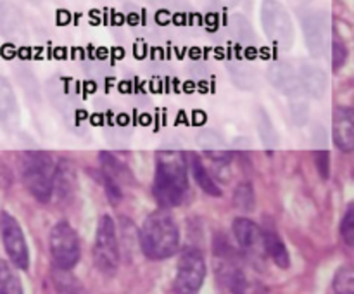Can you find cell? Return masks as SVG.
I'll return each mask as SVG.
<instances>
[{
    "mask_svg": "<svg viewBox=\"0 0 354 294\" xmlns=\"http://www.w3.org/2000/svg\"><path fill=\"white\" fill-rule=\"evenodd\" d=\"M189 192V163L183 152L161 151L156 156L154 194L156 203L162 210L176 208L185 201Z\"/></svg>",
    "mask_w": 354,
    "mask_h": 294,
    "instance_id": "6da1fadb",
    "label": "cell"
},
{
    "mask_svg": "<svg viewBox=\"0 0 354 294\" xmlns=\"http://www.w3.org/2000/svg\"><path fill=\"white\" fill-rule=\"evenodd\" d=\"M138 241L145 258L152 261L171 258L178 251L180 230L169 210L152 211L142 223Z\"/></svg>",
    "mask_w": 354,
    "mask_h": 294,
    "instance_id": "7a4b0ae2",
    "label": "cell"
},
{
    "mask_svg": "<svg viewBox=\"0 0 354 294\" xmlns=\"http://www.w3.org/2000/svg\"><path fill=\"white\" fill-rule=\"evenodd\" d=\"M54 169L55 161L48 152L30 151L21 156V180L38 203H48L54 194Z\"/></svg>",
    "mask_w": 354,
    "mask_h": 294,
    "instance_id": "3957f363",
    "label": "cell"
},
{
    "mask_svg": "<svg viewBox=\"0 0 354 294\" xmlns=\"http://www.w3.org/2000/svg\"><path fill=\"white\" fill-rule=\"evenodd\" d=\"M120 259L116 225L109 214H102L97 225L95 242H93V261L102 275L113 277L120 268Z\"/></svg>",
    "mask_w": 354,
    "mask_h": 294,
    "instance_id": "277c9868",
    "label": "cell"
},
{
    "mask_svg": "<svg viewBox=\"0 0 354 294\" xmlns=\"http://www.w3.org/2000/svg\"><path fill=\"white\" fill-rule=\"evenodd\" d=\"M48 249H50V258L55 270H62V272L75 268L82 256L78 234L64 220L57 221L52 227L50 235H48Z\"/></svg>",
    "mask_w": 354,
    "mask_h": 294,
    "instance_id": "5b68a950",
    "label": "cell"
},
{
    "mask_svg": "<svg viewBox=\"0 0 354 294\" xmlns=\"http://www.w3.org/2000/svg\"><path fill=\"white\" fill-rule=\"evenodd\" d=\"M206 280V259L199 248L189 246L182 251L176 266L173 289L176 294H199Z\"/></svg>",
    "mask_w": 354,
    "mask_h": 294,
    "instance_id": "8992f818",
    "label": "cell"
},
{
    "mask_svg": "<svg viewBox=\"0 0 354 294\" xmlns=\"http://www.w3.org/2000/svg\"><path fill=\"white\" fill-rule=\"evenodd\" d=\"M0 235H2L3 249L9 256V261L16 268L26 272L30 268V249H28L26 237H24L19 221L7 211L0 213Z\"/></svg>",
    "mask_w": 354,
    "mask_h": 294,
    "instance_id": "52a82bcc",
    "label": "cell"
},
{
    "mask_svg": "<svg viewBox=\"0 0 354 294\" xmlns=\"http://www.w3.org/2000/svg\"><path fill=\"white\" fill-rule=\"evenodd\" d=\"M232 232L237 241L239 248L244 255L251 258H261L265 256V246H263V228L249 218H235L232 225Z\"/></svg>",
    "mask_w": 354,
    "mask_h": 294,
    "instance_id": "ba28073f",
    "label": "cell"
},
{
    "mask_svg": "<svg viewBox=\"0 0 354 294\" xmlns=\"http://www.w3.org/2000/svg\"><path fill=\"white\" fill-rule=\"evenodd\" d=\"M332 140L342 152H353L354 149V113L351 107L337 106L332 120Z\"/></svg>",
    "mask_w": 354,
    "mask_h": 294,
    "instance_id": "9c48e42d",
    "label": "cell"
},
{
    "mask_svg": "<svg viewBox=\"0 0 354 294\" xmlns=\"http://www.w3.org/2000/svg\"><path fill=\"white\" fill-rule=\"evenodd\" d=\"M76 168L69 159H61L55 163L54 169V182H52V192L57 194L59 197H69L75 192L76 187Z\"/></svg>",
    "mask_w": 354,
    "mask_h": 294,
    "instance_id": "30bf717a",
    "label": "cell"
},
{
    "mask_svg": "<svg viewBox=\"0 0 354 294\" xmlns=\"http://www.w3.org/2000/svg\"><path fill=\"white\" fill-rule=\"evenodd\" d=\"M263 246H265V255L270 256V259H272L279 268H289V249H287L286 242L282 241V237H280L275 230H263Z\"/></svg>",
    "mask_w": 354,
    "mask_h": 294,
    "instance_id": "8fae6325",
    "label": "cell"
},
{
    "mask_svg": "<svg viewBox=\"0 0 354 294\" xmlns=\"http://www.w3.org/2000/svg\"><path fill=\"white\" fill-rule=\"evenodd\" d=\"M190 159H192V161H190V172H192V176H194V180L197 182V185H199L201 189H203L204 192H206L207 196H211V197H221V196H223L220 185L214 182L213 175L207 172V168L204 166V163L201 161L197 156H190Z\"/></svg>",
    "mask_w": 354,
    "mask_h": 294,
    "instance_id": "7c38bea8",
    "label": "cell"
},
{
    "mask_svg": "<svg viewBox=\"0 0 354 294\" xmlns=\"http://www.w3.org/2000/svg\"><path fill=\"white\" fill-rule=\"evenodd\" d=\"M0 294H24L19 277L3 259H0Z\"/></svg>",
    "mask_w": 354,
    "mask_h": 294,
    "instance_id": "4fadbf2b",
    "label": "cell"
},
{
    "mask_svg": "<svg viewBox=\"0 0 354 294\" xmlns=\"http://www.w3.org/2000/svg\"><path fill=\"white\" fill-rule=\"evenodd\" d=\"M332 287L335 294H354V272L351 266L344 265L335 272Z\"/></svg>",
    "mask_w": 354,
    "mask_h": 294,
    "instance_id": "5bb4252c",
    "label": "cell"
},
{
    "mask_svg": "<svg viewBox=\"0 0 354 294\" xmlns=\"http://www.w3.org/2000/svg\"><path fill=\"white\" fill-rule=\"evenodd\" d=\"M234 203L239 210L251 211L254 208V189L251 183H241L234 192Z\"/></svg>",
    "mask_w": 354,
    "mask_h": 294,
    "instance_id": "9a60e30c",
    "label": "cell"
},
{
    "mask_svg": "<svg viewBox=\"0 0 354 294\" xmlns=\"http://www.w3.org/2000/svg\"><path fill=\"white\" fill-rule=\"evenodd\" d=\"M61 273V277L55 275V289H57V294H80V284L76 282L73 277L68 275V272H62V270H57Z\"/></svg>",
    "mask_w": 354,
    "mask_h": 294,
    "instance_id": "2e32d148",
    "label": "cell"
},
{
    "mask_svg": "<svg viewBox=\"0 0 354 294\" xmlns=\"http://www.w3.org/2000/svg\"><path fill=\"white\" fill-rule=\"evenodd\" d=\"M346 61H348V47L341 38L335 37L332 42V68L334 71H339L346 64Z\"/></svg>",
    "mask_w": 354,
    "mask_h": 294,
    "instance_id": "e0dca14e",
    "label": "cell"
},
{
    "mask_svg": "<svg viewBox=\"0 0 354 294\" xmlns=\"http://www.w3.org/2000/svg\"><path fill=\"white\" fill-rule=\"evenodd\" d=\"M341 237L348 246L354 244V206L349 204L341 221Z\"/></svg>",
    "mask_w": 354,
    "mask_h": 294,
    "instance_id": "ac0fdd59",
    "label": "cell"
},
{
    "mask_svg": "<svg viewBox=\"0 0 354 294\" xmlns=\"http://www.w3.org/2000/svg\"><path fill=\"white\" fill-rule=\"evenodd\" d=\"M14 106V99H12V90L10 86L0 78V116L9 113Z\"/></svg>",
    "mask_w": 354,
    "mask_h": 294,
    "instance_id": "d6986e66",
    "label": "cell"
},
{
    "mask_svg": "<svg viewBox=\"0 0 354 294\" xmlns=\"http://www.w3.org/2000/svg\"><path fill=\"white\" fill-rule=\"evenodd\" d=\"M315 166L324 180L330 176V154L328 151H317L315 152Z\"/></svg>",
    "mask_w": 354,
    "mask_h": 294,
    "instance_id": "ffe728a7",
    "label": "cell"
}]
</instances>
